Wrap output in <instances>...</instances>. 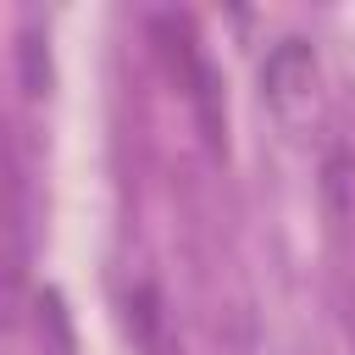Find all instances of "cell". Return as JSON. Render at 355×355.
I'll use <instances>...</instances> for the list:
<instances>
[{"label":"cell","instance_id":"cell-1","mask_svg":"<svg viewBox=\"0 0 355 355\" xmlns=\"http://www.w3.org/2000/svg\"><path fill=\"white\" fill-rule=\"evenodd\" d=\"M311 72H316L311 44H305L300 33H283V39L266 50V61H261V94H266L272 105H294V100L311 89Z\"/></svg>","mask_w":355,"mask_h":355},{"label":"cell","instance_id":"cell-2","mask_svg":"<svg viewBox=\"0 0 355 355\" xmlns=\"http://www.w3.org/2000/svg\"><path fill=\"white\" fill-rule=\"evenodd\" d=\"M189 100H194V116H200V133H205V144L211 150H222V89H216V72H211V61H200L194 72H189Z\"/></svg>","mask_w":355,"mask_h":355},{"label":"cell","instance_id":"cell-3","mask_svg":"<svg viewBox=\"0 0 355 355\" xmlns=\"http://www.w3.org/2000/svg\"><path fill=\"white\" fill-rule=\"evenodd\" d=\"M22 83H28V94H44V83H50V50H44L39 28L22 33Z\"/></svg>","mask_w":355,"mask_h":355},{"label":"cell","instance_id":"cell-4","mask_svg":"<svg viewBox=\"0 0 355 355\" xmlns=\"http://www.w3.org/2000/svg\"><path fill=\"white\" fill-rule=\"evenodd\" d=\"M128 311H133V322H139V338H144V349H155V338H161V311H155V288H150V283H139V288L128 294Z\"/></svg>","mask_w":355,"mask_h":355}]
</instances>
